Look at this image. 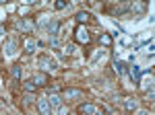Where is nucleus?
Listing matches in <instances>:
<instances>
[{"instance_id":"obj_17","label":"nucleus","mask_w":155,"mask_h":115,"mask_svg":"<svg viewBox=\"0 0 155 115\" xmlns=\"http://www.w3.org/2000/svg\"><path fill=\"white\" fill-rule=\"evenodd\" d=\"M130 76L134 78V80L141 78V70H139V66H132V68H130Z\"/></svg>"},{"instance_id":"obj_16","label":"nucleus","mask_w":155,"mask_h":115,"mask_svg":"<svg viewBox=\"0 0 155 115\" xmlns=\"http://www.w3.org/2000/svg\"><path fill=\"white\" fill-rule=\"evenodd\" d=\"M11 74H12V78H17V80H19V78H21V66H12Z\"/></svg>"},{"instance_id":"obj_18","label":"nucleus","mask_w":155,"mask_h":115,"mask_svg":"<svg viewBox=\"0 0 155 115\" xmlns=\"http://www.w3.org/2000/svg\"><path fill=\"white\" fill-rule=\"evenodd\" d=\"M23 89H25V91H27V92H33V91H35V84H33V82H31V80H27V82H25V84H23Z\"/></svg>"},{"instance_id":"obj_20","label":"nucleus","mask_w":155,"mask_h":115,"mask_svg":"<svg viewBox=\"0 0 155 115\" xmlns=\"http://www.w3.org/2000/svg\"><path fill=\"white\" fill-rule=\"evenodd\" d=\"M74 49H77L74 43H66V45H64V51H66V54H74Z\"/></svg>"},{"instance_id":"obj_2","label":"nucleus","mask_w":155,"mask_h":115,"mask_svg":"<svg viewBox=\"0 0 155 115\" xmlns=\"http://www.w3.org/2000/svg\"><path fill=\"white\" fill-rule=\"evenodd\" d=\"M17 47H19V37H11V39L4 43V56L12 58L17 54Z\"/></svg>"},{"instance_id":"obj_21","label":"nucleus","mask_w":155,"mask_h":115,"mask_svg":"<svg viewBox=\"0 0 155 115\" xmlns=\"http://www.w3.org/2000/svg\"><path fill=\"white\" fill-rule=\"evenodd\" d=\"M56 115H68V109H66V107L62 105L60 109H56Z\"/></svg>"},{"instance_id":"obj_10","label":"nucleus","mask_w":155,"mask_h":115,"mask_svg":"<svg viewBox=\"0 0 155 115\" xmlns=\"http://www.w3.org/2000/svg\"><path fill=\"white\" fill-rule=\"evenodd\" d=\"M17 29H19V31H31L33 25L29 23L27 19H21V21H17Z\"/></svg>"},{"instance_id":"obj_29","label":"nucleus","mask_w":155,"mask_h":115,"mask_svg":"<svg viewBox=\"0 0 155 115\" xmlns=\"http://www.w3.org/2000/svg\"><path fill=\"white\" fill-rule=\"evenodd\" d=\"M0 84H2V80H0Z\"/></svg>"},{"instance_id":"obj_12","label":"nucleus","mask_w":155,"mask_h":115,"mask_svg":"<svg viewBox=\"0 0 155 115\" xmlns=\"http://www.w3.org/2000/svg\"><path fill=\"white\" fill-rule=\"evenodd\" d=\"M35 47H37V41L33 39V37H29V39L25 41V51H27V54H33Z\"/></svg>"},{"instance_id":"obj_1","label":"nucleus","mask_w":155,"mask_h":115,"mask_svg":"<svg viewBox=\"0 0 155 115\" xmlns=\"http://www.w3.org/2000/svg\"><path fill=\"white\" fill-rule=\"evenodd\" d=\"M37 66L44 70V72H52V70H56V62L50 56H39L37 58Z\"/></svg>"},{"instance_id":"obj_4","label":"nucleus","mask_w":155,"mask_h":115,"mask_svg":"<svg viewBox=\"0 0 155 115\" xmlns=\"http://www.w3.org/2000/svg\"><path fill=\"white\" fill-rule=\"evenodd\" d=\"M74 35H77V41H81V43H89V39H91V37H89V31H87L85 27H79Z\"/></svg>"},{"instance_id":"obj_19","label":"nucleus","mask_w":155,"mask_h":115,"mask_svg":"<svg viewBox=\"0 0 155 115\" xmlns=\"http://www.w3.org/2000/svg\"><path fill=\"white\" fill-rule=\"evenodd\" d=\"M66 0H56V11H62V8H66Z\"/></svg>"},{"instance_id":"obj_26","label":"nucleus","mask_w":155,"mask_h":115,"mask_svg":"<svg viewBox=\"0 0 155 115\" xmlns=\"http://www.w3.org/2000/svg\"><path fill=\"white\" fill-rule=\"evenodd\" d=\"M2 35H4V27L0 25V37H2Z\"/></svg>"},{"instance_id":"obj_14","label":"nucleus","mask_w":155,"mask_h":115,"mask_svg":"<svg viewBox=\"0 0 155 115\" xmlns=\"http://www.w3.org/2000/svg\"><path fill=\"white\" fill-rule=\"evenodd\" d=\"M124 107H126V111H134L137 109V101L134 99H124Z\"/></svg>"},{"instance_id":"obj_15","label":"nucleus","mask_w":155,"mask_h":115,"mask_svg":"<svg viewBox=\"0 0 155 115\" xmlns=\"http://www.w3.org/2000/svg\"><path fill=\"white\" fill-rule=\"evenodd\" d=\"M141 89H143V91H149V89H153V78H151V74H149V78H145V80H143Z\"/></svg>"},{"instance_id":"obj_25","label":"nucleus","mask_w":155,"mask_h":115,"mask_svg":"<svg viewBox=\"0 0 155 115\" xmlns=\"http://www.w3.org/2000/svg\"><path fill=\"white\" fill-rule=\"evenodd\" d=\"M50 92H52V95H56V92H58V86H52V89H48V95Z\"/></svg>"},{"instance_id":"obj_13","label":"nucleus","mask_w":155,"mask_h":115,"mask_svg":"<svg viewBox=\"0 0 155 115\" xmlns=\"http://www.w3.org/2000/svg\"><path fill=\"white\" fill-rule=\"evenodd\" d=\"M89 19H91V17H89V12H87V11L77 12V21H79V23H87Z\"/></svg>"},{"instance_id":"obj_28","label":"nucleus","mask_w":155,"mask_h":115,"mask_svg":"<svg viewBox=\"0 0 155 115\" xmlns=\"http://www.w3.org/2000/svg\"><path fill=\"white\" fill-rule=\"evenodd\" d=\"M93 115H104V113H101V111H95V113H93Z\"/></svg>"},{"instance_id":"obj_27","label":"nucleus","mask_w":155,"mask_h":115,"mask_svg":"<svg viewBox=\"0 0 155 115\" xmlns=\"http://www.w3.org/2000/svg\"><path fill=\"white\" fill-rule=\"evenodd\" d=\"M137 115H149V113H147V111H139Z\"/></svg>"},{"instance_id":"obj_24","label":"nucleus","mask_w":155,"mask_h":115,"mask_svg":"<svg viewBox=\"0 0 155 115\" xmlns=\"http://www.w3.org/2000/svg\"><path fill=\"white\" fill-rule=\"evenodd\" d=\"M31 101H33V97L27 92V95H25V105H31Z\"/></svg>"},{"instance_id":"obj_3","label":"nucleus","mask_w":155,"mask_h":115,"mask_svg":"<svg viewBox=\"0 0 155 115\" xmlns=\"http://www.w3.org/2000/svg\"><path fill=\"white\" fill-rule=\"evenodd\" d=\"M37 111H39V115H52V107H50L48 97H44V99L37 101Z\"/></svg>"},{"instance_id":"obj_7","label":"nucleus","mask_w":155,"mask_h":115,"mask_svg":"<svg viewBox=\"0 0 155 115\" xmlns=\"http://www.w3.org/2000/svg\"><path fill=\"white\" fill-rule=\"evenodd\" d=\"M31 82H33L35 86H46V84H48V76H46V74H35V76L31 78Z\"/></svg>"},{"instance_id":"obj_6","label":"nucleus","mask_w":155,"mask_h":115,"mask_svg":"<svg viewBox=\"0 0 155 115\" xmlns=\"http://www.w3.org/2000/svg\"><path fill=\"white\" fill-rule=\"evenodd\" d=\"M126 70H128V64L126 62H114V72L118 74V76H122V74H126Z\"/></svg>"},{"instance_id":"obj_9","label":"nucleus","mask_w":155,"mask_h":115,"mask_svg":"<svg viewBox=\"0 0 155 115\" xmlns=\"http://www.w3.org/2000/svg\"><path fill=\"white\" fill-rule=\"evenodd\" d=\"M48 101H50V107H52V111H54V109H60V107H62V97H58V95H52Z\"/></svg>"},{"instance_id":"obj_5","label":"nucleus","mask_w":155,"mask_h":115,"mask_svg":"<svg viewBox=\"0 0 155 115\" xmlns=\"http://www.w3.org/2000/svg\"><path fill=\"white\" fill-rule=\"evenodd\" d=\"M46 31H48L50 37H58L60 23H58V21H52V23H48V25H46Z\"/></svg>"},{"instance_id":"obj_22","label":"nucleus","mask_w":155,"mask_h":115,"mask_svg":"<svg viewBox=\"0 0 155 115\" xmlns=\"http://www.w3.org/2000/svg\"><path fill=\"white\" fill-rule=\"evenodd\" d=\"M50 45H52V47H58L60 45V39H58V37H52V39H50Z\"/></svg>"},{"instance_id":"obj_8","label":"nucleus","mask_w":155,"mask_h":115,"mask_svg":"<svg viewBox=\"0 0 155 115\" xmlns=\"http://www.w3.org/2000/svg\"><path fill=\"white\" fill-rule=\"evenodd\" d=\"M79 111H81L83 115H93L97 111V107H95V105H91V103H85V105L79 107Z\"/></svg>"},{"instance_id":"obj_11","label":"nucleus","mask_w":155,"mask_h":115,"mask_svg":"<svg viewBox=\"0 0 155 115\" xmlns=\"http://www.w3.org/2000/svg\"><path fill=\"white\" fill-rule=\"evenodd\" d=\"M66 99H81L83 97V91H79V89H66Z\"/></svg>"},{"instance_id":"obj_23","label":"nucleus","mask_w":155,"mask_h":115,"mask_svg":"<svg viewBox=\"0 0 155 115\" xmlns=\"http://www.w3.org/2000/svg\"><path fill=\"white\" fill-rule=\"evenodd\" d=\"M110 41H112L110 35H104V37H101V43H104V45H110Z\"/></svg>"}]
</instances>
